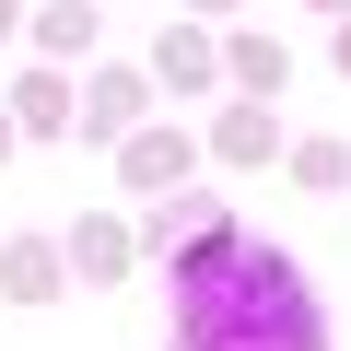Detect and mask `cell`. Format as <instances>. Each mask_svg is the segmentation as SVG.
I'll return each instance as SVG.
<instances>
[{"instance_id": "3957f363", "label": "cell", "mask_w": 351, "mask_h": 351, "mask_svg": "<svg viewBox=\"0 0 351 351\" xmlns=\"http://www.w3.org/2000/svg\"><path fill=\"white\" fill-rule=\"evenodd\" d=\"M12 117H24V129H71V82H59V71H24V82H12Z\"/></svg>"}, {"instance_id": "4fadbf2b", "label": "cell", "mask_w": 351, "mask_h": 351, "mask_svg": "<svg viewBox=\"0 0 351 351\" xmlns=\"http://www.w3.org/2000/svg\"><path fill=\"white\" fill-rule=\"evenodd\" d=\"M339 71H351V24H339Z\"/></svg>"}, {"instance_id": "ba28073f", "label": "cell", "mask_w": 351, "mask_h": 351, "mask_svg": "<svg viewBox=\"0 0 351 351\" xmlns=\"http://www.w3.org/2000/svg\"><path fill=\"white\" fill-rule=\"evenodd\" d=\"M293 176H304V188H351V152H339V141H304Z\"/></svg>"}, {"instance_id": "2e32d148", "label": "cell", "mask_w": 351, "mask_h": 351, "mask_svg": "<svg viewBox=\"0 0 351 351\" xmlns=\"http://www.w3.org/2000/svg\"><path fill=\"white\" fill-rule=\"evenodd\" d=\"M316 12H351V0H316Z\"/></svg>"}, {"instance_id": "5b68a950", "label": "cell", "mask_w": 351, "mask_h": 351, "mask_svg": "<svg viewBox=\"0 0 351 351\" xmlns=\"http://www.w3.org/2000/svg\"><path fill=\"white\" fill-rule=\"evenodd\" d=\"M71 269L117 281V269H129V234H117V223H82V234H71Z\"/></svg>"}, {"instance_id": "7c38bea8", "label": "cell", "mask_w": 351, "mask_h": 351, "mask_svg": "<svg viewBox=\"0 0 351 351\" xmlns=\"http://www.w3.org/2000/svg\"><path fill=\"white\" fill-rule=\"evenodd\" d=\"M12 129H24V117H0V152H12Z\"/></svg>"}, {"instance_id": "7a4b0ae2", "label": "cell", "mask_w": 351, "mask_h": 351, "mask_svg": "<svg viewBox=\"0 0 351 351\" xmlns=\"http://www.w3.org/2000/svg\"><path fill=\"white\" fill-rule=\"evenodd\" d=\"M59 258H71V246H47V234L0 246V293H12V304H47V293H59Z\"/></svg>"}, {"instance_id": "277c9868", "label": "cell", "mask_w": 351, "mask_h": 351, "mask_svg": "<svg viewBox=\"0 0 351 351\" xmlns=\"http://www.w3.org/2000/svg\"><path fill=\"white\" fill-rule=\"evenodd\" d=\"M129 117H141V82H129V71H106V82H94V106H82V129H94V141H117Z\"/></svg>"}, {"instance_id": "6da1fadb", "label": "cell", "mask_w": 351, "mask_h": 351, "mask_svg": "<svg viewBox=\"0 0 351 351\" xmlns=\"http://www.w3.org/2000/svg\"><path fill=\"white\" fill-rule=\"evenodd\" d=\"M176 351H328V316L281 246L211 211L176 258Z\"/></svg>"}, {"instance_id": "30bf717a", "label": "cell", "mask_w": 351, "mask_h": 351, "mask_svg": "<svg viewBox=\"0 0 351 351\" xmlns=\"http://www.w3.org/2000/svg\"><path fill=\"white\" fill-rule=\"evenodd\" d=\"M223 152H234V164H258V152H269V117H258V106H234V117H223Z\"/></svg>"}, {"instance_id": "8992f818", "label": "cell", "mask_w": 351, "mask_h": 351, "mask_svg": "<svg viewBox=\"0 0 351 351\" xmlns=\"http://www.w3.org/2000/svg\"><path fill=\"white\" fill-rule=\"evenodd\" d=\"M129 176L141 188H176V176H188V141H129Z\"/></svg>"}, {"instance_id": "52a82bcc", "label": "cell", "mask_w": 351, "mask_h": 351, "mask_svg": "<svg viewBox=\"0 0 351 351\" xmlns=\"http://www.w3.org/2000/svg\"><path fill=\"white\" fill-rule=\"evenodd\" d=\"M152 71H164L176 94H199V82H211V47H199V36H164V59H152Z\"/></svg>"}, {"instance_id": "8fae6325", "label": "cell", "mask_w": 351, "mask_h": 351, "mask_svg": "<svg viewBox=\"0 0 351 351\" xmlns=\"http://www.w3.org/2000/svg\"><path fill=\"white\" fill-rule=\"evenodd\" d=\"M36 36H47V47H82V36H94V0H59V12H47Z\"/></svg>"}, {"instance_id": "9c48e42d", "label": "cell", "mask_w": 351, "mask_h": 351, "mask_svg": "<svg viewBox=\"0 0 351 351\" xmlns=\"http://www.w3.org/2000/svg\"><path fill=\"white\" fill-rule=\"evenodd\" d=\"M234 82H246V94H281V47H258V36H234Z\"/></svg>"}, {"instance_id": "5bb4252c", "label": "cell", "mask_w": 351, "mask_h": 351, "mask_svg": "<svg viewBox=\"0 0 351 351\" xmlns=\"http://www.w3.org/2000/svg\"><path fill=\"white\" fill-rule=\"evenodd\" d=\"M0 36H12V0H0Z\"/></svg>"}, {"instance_id": "9a60e30c", "label": "cell", "mask_w": 351, "mask_h": 351, "mask_svg": "<svg viewBox=\"0 0 351 351\" xmlns=\"http://www.w3.org/2000/svg\"><path fill=\"white\" fill-rule=\"evenodd\" d=\"M199 12H234V0H199Z\"/></svg>"}]
</instances>
